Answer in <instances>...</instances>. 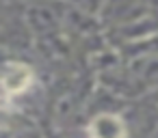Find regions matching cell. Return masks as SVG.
Here are the masks:
<instances>
[{
  "label": "cell",
  "mask_w": 158,
  "mask_h": 138,
  "mask_svg": "<svg viewBox=\"0 0 158 138\" xmlns=\"http://www.w3.org/2000/svg\"><path fill=\"white\" fill-rule=\"evenodd\" d=\"M31 82H33V71L26 65H18V63L7 65L5 76H2V86H5V93L7 95L22 93Z\"/></svg>",
  "instance_id": "1"
},
{
  "label": "cell",
  "mask_w": 158,
  "mask_h": 138,
  "mask_svg": "<svg viewBox=\"0 0 158 138\" xmlns=\"http://www.w3.org/2000/svg\"><path fill=\"white\" fill-rule=\"evenodd\" d=\"M93 138H123V125L115 116H100L91 125Z\"/></svg>",
  "instance_id": "2"
}]
</instances>
